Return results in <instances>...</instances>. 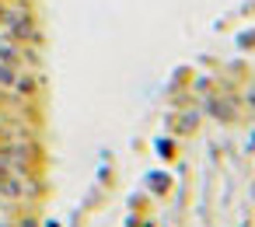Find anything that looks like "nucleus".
Masks as SVG:
<instances>
[{
  "label": "nucleus",
  "mask_w": 255,
  "mask_h": 227,
  "mask_svg": "<svg viewBox=\"0 0 255 227\" xmlns=\"http://www.w3.org/2000/svg\"><path fill=\"white\" fill-rule=\"evenodd\" d=\"M0 60H4V63H18V49L11 46V39H0Z\"/></svg>",
  "instance_id": "2"
},
{
  "label": "nucleus",
  "mask_w": 255,
  "mask_h": 227,
  "mask_svg": "<svg viewBox=\"0 0 255 227\" xmlns=\"http://www.w3.org/2000/svg\"><path fill=\"white\" fill-rule=\"evenodd\" d=\"M7 25H11V39H18V42L39 39V35H35V25H32V18H28L25 11H14V14L7 18Z\"/></svg>",
  "instance_id": "1"
}]
</instances>
